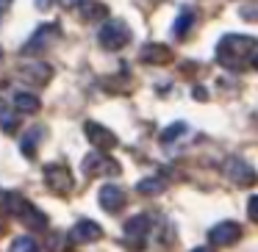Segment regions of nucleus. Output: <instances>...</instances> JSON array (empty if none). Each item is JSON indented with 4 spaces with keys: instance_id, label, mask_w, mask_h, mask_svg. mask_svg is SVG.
Here are the masks:
<instances>
[{
    "instance_id": "dca6fc26",
    "label": "nucleus",
    "mask_w": 258,
    "mask_h": 252,
    "mask_svg": "<svg viewBox=\"0 0 258 252\" xmlns=\"http://www.w3.org/2000/svg\"><path fill=\"white\" fill-rule=\"evenodd\" d=\"M0 128L6 130V133H12V130L17 128V111H14L6 100H0Z\"/></svg>"
},
{
    "instance_id": "412c9836",
    "label": "nucleus",
    "mask_w": 258,
    "mask_h": 252,
    "mask_svg": "<svg viewBox=\"0 0 258 252\" xmlns=\"http://www.w3.org/2000/svg\"><path fill=\"white\" fill-rule=\"evenodd\" d=\"M36 139H42V128H31V133H25V139H23V155L25 158H34V152H36Z\"/></svg>"
},
{
    "instance_id": "423d86ee",
    "label": "nucleus",
    "mask_w": 258,
    "mask_h": 252,
    "mask_svg": "<svg viewBox=\"0 0 258 252\" xmlns=\"http://www.w3.org/2000/svg\"><path fill=\"white\" fill-rule=\"evenodd\" d=\"M84 133H86V139H89L100 152H108V150L117 147V133H111V130H108L106 125H100V122H86L84 125Z\"/></svg>"
},
{
    "instance_id": "bb28decb",
    "label": "nucleus",
    "mask_w": 258,
    "mask_h": 252,
    "mask_svg": "<svg viewBox=\"0 0 258 252\" xmlns=\"http://www.w3.org/2000/svg\"><path fill=\"white\" fill-rule=\"evenodd\" d=\"M50 3H53V0H36V6H39V9H50Z\"/></svg>"
},
{
    "instance_id": "2eb2a0df",
    "label": "nucleus",
    "mask_w": 258,
    "mask_h": 252,
    "mask_svg": "<svg viewBox=\"0 0 258 252\" xmlns=\"http://www.w3.org/2000/svg\"><path fill=\"white\" fill-rule=\"evenodd\" d=\"M191 23H195V12H191V9H183V12L178 14V20H175V23H172V34L183 39V36L189 34Z\"/></svg>"
},
{
    "instance_id": "f257e3e1",
    "label": "nucleus",
    "mask_w": 258,
    "mask_h": 252,
    "mask_svg": "<svg viewBox=\"0 0 258 252\" xmlns=\"http://www.w3.org/2000/svg\"><path fill=\"white\" fill-rule=\"evenodd\" d=\"M255 53H258V39L241 34H228L217 45V61L228 69H244V67H252Z\"/></svg>"
},
{
    "instance_id": "a878e982",
    "label": "nucleus",
    "mask_w": 258,
    "mask_h": 252,
    "mask_svg": "<svg viewBox=\"0 0 258 252\" xmlns=\"http://www.w3.org/2000/svg\"><path fill=\"white\" fill-rule=\"evenodd\" d=\"M61 3H64V6H67V9H73V6H81L84 0H61Z\"/></svg>"
},
{
    "instance_id": "0eeeda50",
    "label": "nucleus",
    "mask_w": 258,
    "mask_h": 252,
    "mask_svg": "<svg viewBox=\"0 0 258 252\" xmlns=\"http://www.w3.org/2000/svg\"><path fill=\"white\" fill-rule=\"evenodd\" d=\"M241 238V227L236 222H219L208 230V241L214 246H233Z\"/></svg>"
},
{
    "instance_id": "6ab92c4d",
    "label": "nucleus",
    "mask_w": 258,
    "mask_h": 252,
    "mask_svg": "<svg viewBox=\"0 0 258 252\" xmlns=\"http://www.w3.org/2000/svg\"><path fill=\"white\" fill-rule=\"evenodd\" d=\"M25 205H28V202H25L17 191H6V194H3V208H6V213H23Z\"/></svg>"
},
{
    "instance_id": "ddd939ff",
    "label": "nucleus",
    "mask_w": 258,
    "mask_h": 252,
    "mask_svg": "<svg viewBox=\"0 0 258 252\" xmlns=\"http://www.w3.org/2000/svg\"><path fill=\"white\" fill-rule=\"evenodd\" d=\"M20 219H23L28 227H34V230H45L47 227V216L42 211H36L34 205H25V211L20 213Z\"/></svg>"
},
{
    "instance_id": "4468645a",
    "label": "nucleus",
    "mask_w": 258,
    "mask_h": 252,
    "mask_svg": "<svg viewBox=\"0 0 258 252\" xmlns=\"http://www.w3.org/2000/svg\"><path fill=\"white\" fill-rule=\"evenodd\" d=\"M14 108L23 114H34V111H39V97L28 95V92H17L14 95Z\"/></svg>"
},
{
    "instance_id": "4be33fe9",
    "label": "nucleus",
    "mask_w": 258,
    "mask_h": 252,
    "mask_svg": "<svg viewBox=\"0 0 258 252\" xmlns=\"http://www.w3.org/2000/svg\"><path fill=\"white\" fill-rule=\"evenodd\" d=\"M183 133H186V122H172L167 130H161V144H172V141Z\"/></svg>"
},
{
    "instance_id": "a211bd4d",
    "label": "nucleus",
    "mask_w": 258,
    "mask_h": 252,
    "mask_svg": "<svg viewBox=\"0 0 258 252\" xmlns=\"http://www.w3.org/2000/svg\"><path fill=\"white\" fill-rule=\"evenodd\" d=\"M164 189H167V183H164L161 178H147V180H139V186H136V191H139V194H147V197L161 194Z\"/></svg>"
},
{
    "instance_id": "39448f33",
    "label": "nucleus",
    "mask_w": 258,
    "mask_h": 252,
    "mask_svg": "<svg viewBox=\"0 0 258 252\" xmlns=\"http://www.w3.org/2000/svg\"><path fill=\"white\" fill-rule=\"evenodd\" d=\"M45 183L50 186V191H56V194H67V191H73V175H70V169L61 166V163H47L45 166Z\"/></svg>"
},
{
    "instance_id": "393cba45",
    "label": "nucleus",
    "mask_w": 258,
    "mask_h": 252,
    "mask_svg": "<svg viewBox=\"0 0 258 252\" xmlns=\"http://www.w3.org/2000/svg\"><path fill=\"white\" fill-rule=\"evenodd\" d=\"M241 17H244V20H252V23H258V6H244V9H241Z\"/></svg>"
},
{
    "instance_id": "9d476101",
    "label": "nucleus",
    "mask_w": 258,
    "mask_h": 252,
    "mask_svg": "<svg viewBox=\"0 0 258 252\" xmlns=\"http://www.w3.org/2000/svg\"><path fill=\"white\" fill-rule=\"evenodd\" d=\"M139 58L145 64H156V67H161V64L172 61V50H169L167 45H161V42H150V45H145L139 50Z\"/></svg>"
},
{
    "instance_id": "1a4fd4ad",
    "label": "nucleus",
    "mask_w": 258,
    "mask_h": 252,
    "mask_svg": "<svg viewBox=\"0 0 258 252\" xmlns=\"http://www.w3.org/2000/svg\"><path fill=\"white\" fill-rule=\"evenodd\" d=\"M84 169H86V175H119V163L114 161V158L103 155V152L86 158Z\"/></svg>"
},
{
    "instance_id": "cd10ccee",
    "label": "nucleus",
    "mask_w": 258,
    "mask_h": 252,
    "mask_svg": "<svg viewBox=\"0 0 258 252\" xmlns=\"http://www.w3.org/2000/svg\"><path fill=\"white\" fill-rule=\"evenodd\" d=\"M191 252H211V249H208V246H195Z\"/></svg>"
},
{
    "instance_id": "aec40b11",
    "label": "nucleus",
    "mask_w": 258,
    "mask_h": 252,
    "mask_svg": "<svg viewBox=\"0 0 258 252\" xmlns=\"http://www.w3.org/2000/svg\"><path fill=\"white\" fill-rule=\"evenodd\" d=\"M108 14V9L103 3H81V17L84 20H103Z\"/></svg>"
},
{
    "instance_id": "5701e85b",
    "label": "nucleus",
    "mask_w": 258,
    "mask_h": 252,
    "mask_svg": "<svg viewBox=\"0 0 258 252\" xmlns=\"http://www.w3.org/2000/svg\"><path fill=\"white\" fill-rule=\"evenodd\" d=\"M36 249H39V246H36V241L31 238V235H20L12 244V252H36Z\"/></svg>"
},
{
    "instance_id": "9b49d317",
    "label": "nucleus",
    "mask_w": 258,
    "mask_h": 252,
    "mask_svg": "<svg viewBox=\"0 0 258 252\" xmlns=\"http://www.w3.org/2000/svg\"><path fill=\"white\" fill-rule=\"evenodd\" d=\"M100 235H103V227L95 224L92 219H84V222H78L70 230V238H73L75 244H92V241H97Z\"/></svg>"
},
{
    "instance_id": "20e7f679",
    "label": "nucleus",
    "mask_w": 258,
    "mask_h": 252,
    "mask_svg": "<svg viewBox=\"0 0 258 252\" xmlns=\"http://www.w3.org/2000/svg\"><path fill=\"white\" fill-rule=\"evenodd\" d=\"M147 233H150V216L139 213V216L128 219V224H125V246H131L134 252L142 249V246H145Z\"/></svg>"
},
{
    "instance_id": "f8f14e48",
    "label": "nucleus",
    "mask_w": 258,
    "mask_h": 252,
    "mask_svg": "<svg viewBox=\"0 0 258 252\" xmlns=\"http://www.w3.org/2000/svg\"><path fill=\"white\" fill-rule=\"evenodd\" d=\"M50 75H53V69L47 67L45 61H28L25 67H20V78L23 80H28V83H47L50 80Z\"/></svg>"
},
{
    "instance_id": "c85d7f7f",
    "label": "nucleus",
    "mask_w": 258,
    "mask_h": 252,
    "mask_svg": "<svg viewBox=\"0 0 258 252\" xmlns=\"http://www.w3.org/2000/svg\"><path fill=\"white\" fill-rule=\"evenodd\" d=\"M0 56H3V47H0Z\"/></svg>"
},
{
    "instance_id": "b1692460",
    "label": "nucleus",
    "mask_w": 258,
    "mask_h": 252,
    "mask_svg": "<svg viewBox=\"0 0 258 252\" xmlns=\"http://www.w3.org/2000/svg\"><path fill=\"white\" fill-rule=\"evenodd\" d=\"M247 213H250L252 222H258V197H250V202H247Z\"/></svg>"
},
{
    "instance_id": "f3484780",
    "label": "nucleus",
    "mask_w": 258,
    "mask_h": 252,
    "mask_svg": "<svg viewBox=\"0 0 258 252\" xmlns=\"http://www.w3.org/2000/svg\"><path fill=\"white\" fill-rule=\"evenodd\" d=\"M53 34H58L56 25H42V28L34 34V39H31L28 45H25V53H31V50H36V47H42V45L47 42V36H53Z\"/></svg>"
},
{
    "instance_id": "6e6552de",
    "label": "nucleus",
    "mask_w": 258,
    "mask_h": 252,
    "mask_svg": "<svg viewBox=\"0 0 258 252\" xmlns=\"http://www.w3.org/2000/svg\"><path fill=\"white\" fill-rule=\"evenodd\" d=\"M97 200H100V205L106 208L108 213H117V211H122L125 208V200H128V197H125V191L119 189V186H103L100 189V194H97Z\"/></svg>"
},
{
    "instance_id": "7ed1b4c3",
    "label": "nucleus",
    "mask_w": 258,
    "mask_h": 252,
    "mask_svg": "<svg viewBox=\"0 0 258 252\" xmlns=\"http://www.w3.org/2000/svg\"><path fill=\"white\" fill-rule=\"evenodd\" d=\"M225 175H228L236 186H244V189L258 183V175L252 172V166L244 161V158H239V155H230L228 161H225Z\"/></svg>"
},
{
    "instance_id": "f03ea898",
    "label": "nucleus",
    "mask_w": 258,
    "mask_h": 252,
    "mask_svg": "<svg viewBox=\"0 0 258 252\" xmlns=\"http://www.w3.org/2000/svg\"><path fill=\"white\" fill-rule=\"evenodd\" d=\"M128 42H131V28L122 20H108L100 28V45L106 50H122Z\"/></svg>"
}]
</instances>
